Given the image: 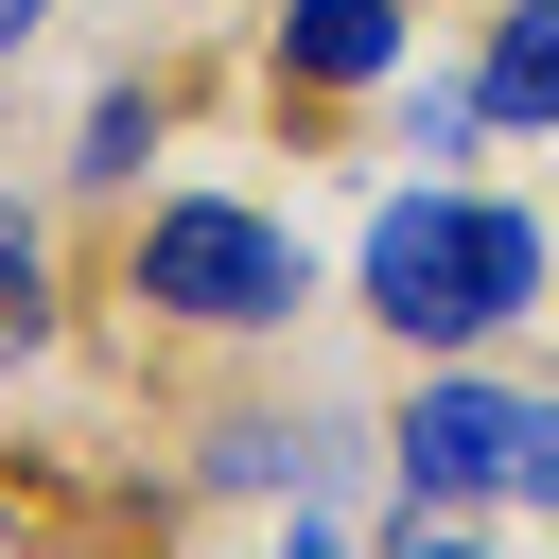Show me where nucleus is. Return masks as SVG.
I'll return each mask as SVG.
<instances>
[{"label":"nucleus","instance_id":"obj_7","mask_svg":"<svg viewBox=\"0 0 559 559\" xmlns=\"http://www.w3.org/2000/svg\"><path fill=\"white\" fill-rule=\"evenodd\" d=\"M52 332V245H35V210L0 192V349H35Z\"/></svg>","mask_w":559,"mask_h":559},{"label":"nucleus","instance_id":"obj_5","mask_svg":"<svg viewBox=\"0 0 559 559\" xmlns=\"http://www.w3.org/2000/svg\"><path fill=\"white\" fill-rule=\"evenodd\" d=\"M175 140V87L157 70H122V87H87V122H70V192H140V157Z\"/></svg>","mask_w":559,"mask_h":559},{"label":"nucleus","instance_id":"obj_8","mask_svg":"<svg viewBox=\"0 0 559 559\" xmlns=\"http://www.w3.org/2000/svg\"><path fill=\"white\" fill-rule=\"evenodd\" d=\"M472 122H489L472 70H419V87H402V157H472Z\"/></svg>","mask_w":559,"mask_h":559},{"label":"nucleus","instance_id":"obj_2","mask_svg":"<svg viewBox=\"0 0 559 559\" xmlns=\"http://www.w3.org/2000/svg\"><path fill=\"white\" fill-rule=\"evenodd\" d=\"M122 297H140L157 332H280V314L314 297V245H297L280 210H245V192H157V210L122 227Z\"/></svg>","mask_w":559,"mask_h":559},{"label":"nucleus","instance_id":"obj_9","mask_svg":"<svg viewBox=\"0 0 559 559\" xmlns=\"http://www.w3.org/2000/svg\"><path fill=\"white\" fill-rule=\"evenodd\" d=\"M35 35H52V0H0V52H35Z\"/></svg>","mask_w":559,"mask_h":559},{"label":"nucleus","instance_id":"obj_3","mask_svg":"<svg viewBox=\"0 0 559 559\" xmlns=\"http://www.w3.org/2000/svg\"><path fill=\"white\" fill-rule=\"evenodd\" d=\"M384 472L402 489H454V507H559V402L542 384H489L472 349H437L419 402L384 419Z\"/></svg>","mask_w":559,"mask_h":559},{"label":"nucleus","instance_id":"obj_1","mask_svg":"<svg viewBox=\"0 0 559 559\" xmlns=\"http://www.w3.org/2000/svg\"><path fill=\"white\" fill-rule=\"evenodd\" d=\"M349 297H367L402 349H507V332L559 297V227H542L524 192H454V175H419V192L367 210Z\"/></svg>","mask_w":559,"mask_h":559},{"label":"nucleus","instance_id":"obj_4","mask_svg":"<svg viewBox=\"0 0 559 559\" xmlns=\"http://www.w3.org/2000/svg\"><path fill=\"white\" fill-rule=\"evenodd\" d=\"M419 0H280V87H384Z\"/></svg>","mask_w":559,"mask_h":559},{"label":"nucleus","instance_id":"obj_6","mask_svg":"<svg viewBox=\"0 0 559 559\" xmlns=\"http://www.w3.org/2000/svg\"><path fill=\"white\" fill-rule=\"evenodd\" d=\"M472 87H489V122H559V0H507L489 52H472Z\"/></svg>","mask_w":559,"mask_h":559}]
</instances>
